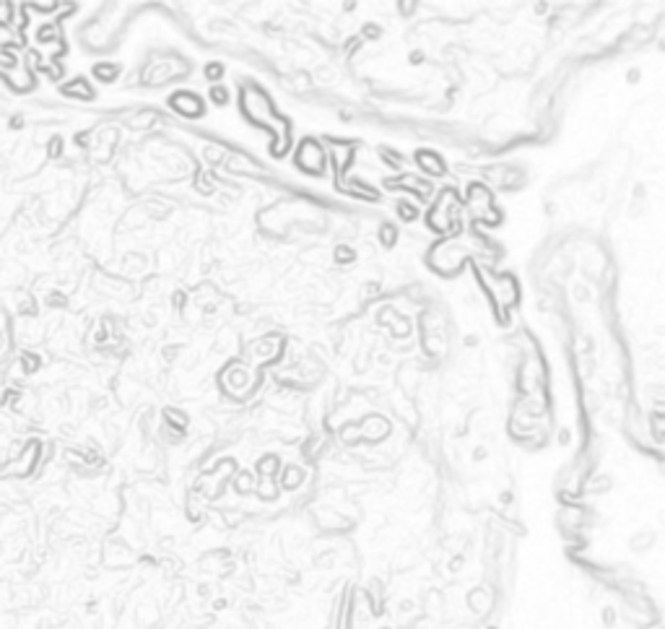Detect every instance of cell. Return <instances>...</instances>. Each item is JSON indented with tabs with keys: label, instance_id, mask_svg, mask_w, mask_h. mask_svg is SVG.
<instances>
[{
	"label": "cell",
	"instance_id": "6da1fadb",
	"mask_svg": "<svg viewBox=\"0 0 665 629\" xmlns=\"http://www.w3.org/2000/svg\"><path fill=\"white\" fill-rule=\"evenodd\" d=\"M172 107L180 114H187V117H198V114L203 112V101L198 99L195 94H187V91L174 94V97H172Z\"/></svg>",
	"mask_w": 665,
	"mask_h": 629
},
{
	"label": "cell",
	"instance_id": "7a4b0ae2",
	"mask_svg": "<svg viewBox=\"0 0 665 629\" xmlns=\"http://www.w3.org/2000/svg\"><path fill=\"white\" fill-rule=\"evenodd\" d=\"M418 164L427 169L429 174H437V177H440V174H444V164H442L440 159L431 157L429 151H421V154H418Z\"/></svg>",
	"mask_w": 665,
	"mask_h": 629
}]
</instances>
